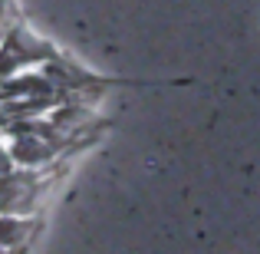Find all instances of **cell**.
<instances>
[{
    "mask_svg": "<svg viewBox=\"0 0 260 254\" xmlns=\"http://www.w3.org/2000/svg\"><path fill=\"white\" fill-rule=\"evenodd\" d=\"M4 146H7V152H10V159H13L17 168L37 172L40 165H46V162L56 159L59 149H63L66 142L46 139V135H17V139H4Z\"/></svg>",
    "mask_w": 260,
    "mask_h": 254,
    "instance_id": "6da1fadb",
    "label": "cell"
},
{
    "mask_svg": "<svg viewBox=\"0 0 260 254\" xmlns=\"http://www.w3.org/2000/svg\"><path fill=\"white\" fill-rule=\"evenodd\" d=\"M37 235V218L33 215H0V251L10 254L33 241Z\"/></svg>",
    "mask_w": 260,
    "mask_h": 254,
    "instance_id": "7a4b0ae2",
    "label": "cell"
}]
</instances>
